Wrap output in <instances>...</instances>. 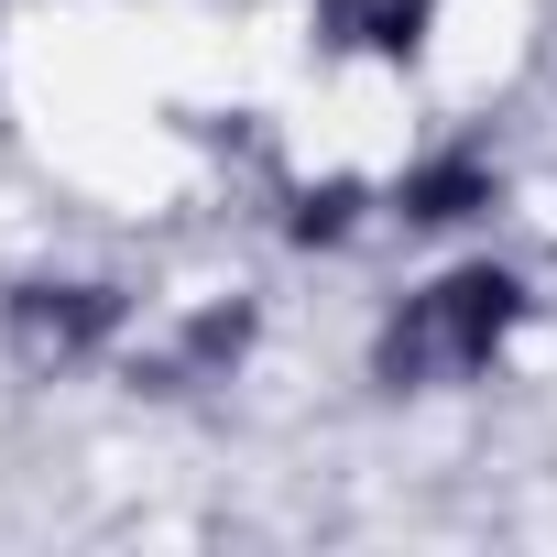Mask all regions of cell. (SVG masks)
Instances as JSON below:
<instances>
[{"label": "cell", "mask_w": 557, "mask_h": 557, "mask_svg": "<svg viewBox=\"0 0 557 557\" xmlns=\"http://www.w3.org/2000/svg\"><path fill=\"white\" fill-rule=\"evenodd\" d=\"M524 318H535V285H524L513 262L470 251V262L426 273V285L372 329V383L383 394H459V383H481L513 350Z\"/></svg>", "instance_id": "1"}, {"label": "cell", "mask_w": 557, "mask_h": 557, "mask_svg": "<svg viewBox=\"0 0 557 557\" xmlns=\"http://www.w3.org/2000/svg\"><path fill=\"white\" fill-rule=\"evenodd\" d=\"M121 329H132V296L99 285V273H34V285L0 296V339H12L23 372H88L121 350Z\"/></svg>", "instance_id": "2"}, {"label": "cell", "mask_w": 557, "mask_h": 557, "mask_svg": "<svg viewBox=\"0 0 557 557\" xmlns=\"http://www.w3.org/2000/svg\"><path fill=\"white\" fill-rule=\"evenodd\" d=\"M492 208H503V164H492L481 143H437V153H416L405 175H383V219L416 230V240H448V230H470V219H492Z\"/></svg>", "instance_id": "3"}, {"label": "cell", "mask_w": 557, "mask_h": 557, "mask_svg": "<svg viewBox=\"0 0 557 557\" xmlns=\"http://www.w3.org/2000/svg\"><path fill=\"white\" fill-rule=\"evenodd\" d=\"M251 339H262V307L251 296H208V307H186L175 318V339L153 350V361H132L153 394H197V383H230L240 361H251Z\"/></svg>", "instance_id": "4"}, {"label": "cell", "mask_w": 557, "mask_h": 557, "mask_svg": "<svg viewBox=\"0 0 557 557\" xmlns=\"http://www.w3.org/2000/svg\"><path fill=\"white\" fill-rule=\"evenodd\" d=\"M426 34H437V0H339L329 12V45H361L383 66H416Z\"/></svg>", "instance_id": "5"}, {"label": "cell", "mask_w": 557, "mask_h": 557, "mask_svg": "<svg viewBox=\"0 0 557 557\" xmlns=\"http://www.w3.org/2000/svg\"><path fill=\"white\" fill-rule=\"evenodd\" d=\"M361 219H383V186H361V175H318V186H296L285 240H296V251H339Z\"/></svg>", "instance_id": "6"}]
</instances>
